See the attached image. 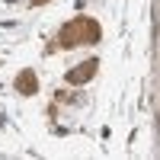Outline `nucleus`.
Listing matches in <instances>:
<instances>
[{
  "label": "nucleus",
  "instance_id": "nucleus-1",
  "mask_svg": "<svg viewBox=\"0 0 160 160\" xmlns=\"http://www.w3.org/2000/svg\"><path fill=\"white\" fill-rule=\"evenodd\" d=\"M99 38V26L93 22V19H77V22H68L64 26V32H61V45L64 48H71L77 42H96Z\"/></svg>",
  "mask_w": 160,
  "mask_h": 160
},
{
  "label": "nucleus",
  "instance_id": "nucleus-2",
  "mask_svg": "<svg viewBox=\"0 0 160 160\" xmlns=\"http://www.w3.org/2000/svg\"><path fill=\"white\" fill-rule=\"evenodd\" d=\"M96 71V61H87V64H77L74 71H68V83H87Z\"/></svg>",
  "mask_w": 160,
  "mask_h": 160
},
{
  "label": "nucleus",
  "instance_id": "nucleus-3",
  "mask_svg": "<svg viewBox=\"0 0 160 160\" xmlns=\"http://www.w3.org/2000/svg\"><path fill=\"white\" fill-rule=\"evenodd\" d=\"M16 90H19V93H26V96H29V93H35V90H38L35 74H32V71H22V74L16 77Z\"/></svg>",
  "mask_w": 160,
  "mask_h": 160
},
{
  "label": "nucleus",
  "instance_id": "nucleus-4",
  "mask_svg": "<svg viewBox=\"0 0 160 160\" xmlns=\"http://www.w3.org/2000/svg\"><path fill=\"white\" fill-rule=\"evenodd\" d=\"M32 3H45V0H32Z\"/></svg>",
  "mask_w": 160,
  "mask_h": 160
}]
</instances>
